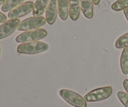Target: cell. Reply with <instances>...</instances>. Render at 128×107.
I'll list each match as a JSON object with an SVG mask.
<instances>
[{
    "mask_svg": "<svg viewBox=\"0 0 128 107\" xmlns=\"http://www.w3.org/2000/svg\"><path fill=\"white\" fill-rule=\"evenodd\" d=\"M49 48L50 46L47 43L36 41L21 44L18 46L17 51L20 54L35 55L47 51Z\"/></svg>",
    "mask_w": 128,
    "mask_h": 107,
    "instance_id": "obj_1",
    "label": "cell"
},
{
    "mask_svg": "<svg viewBox=\"0 0 128 107\" xmlns=\"http://www.w3.org/2000/svg\"><path fill=\"white\" fill-rule=\"evenodd\" d=\"M47 31L44 29L38 28L36 30L26 31L16 36L15 41L17 43H27L36 41L46 37Z\"/></svg>",
    "mask_w": 128,
    "mask_h": 107,
    "instance_id": "obj_2",
    "label": "cell"
},
{
    "mask_svg": "<svg viewBox=\"0 0 128 107\" xmlns=\"http://www.w3.org/2000/svg\"><path fill=\"white\" fill-rule=\"evenodd\" d=\"M46 18L43 16H32L28 18L20 23L17 27L18 31H30L38 29L46 24Z\"/></svg>",
    "mask_w": 128,
    "mask_h": 107,
    "instance_id": "obj_3",
    "label": "cell"
},
{
    "mask_svg": "<svg viewBox=\"0 0 128 107\" xmlns=\"http://www.w3.org/2000/svg\"><path fill=\"white\" fill-rule=\"evenodd\" d=\"M60 95L68 103L75 107H86L87 103L84 98L71 90L62 89L59 91Z\"/></svg>",
    "mask_w": 128,
    "mask_h": 107,
    "instance_id": "obj_4",
    "label": "cell"
},
{
    "mask_svg": "<svg viewBox=\"0 0 128 107\" xmlns=\"http://www.w3.org/2000/svg\"><path fill=\"white\" fill-rule=\"evenodd\" d=\"M112 93V88L111 86L98 88L88 93L84 98L88 102L101 101L110 97Z\"/></svg>",
    "mask_w": 128,
    "mask_h": 107,
    "instance_id": "obj_5",
    "label": "cell"
},
{
    "mask_svg": "<svg viewBox=\"0 0 128 107\" xmlns=\"http://www.w3.org/2000/svg\"><path fill=\"white\" fill-rule=\"evenodd\" d=\"M34 7V4L32 1L24 2L10 11L8 15V17L10 19H17L21 18L33 11Z\"/></svg>",
    "mask_w": 128,
    "mask_h": 107,
    "instance_id": "obj_6",
    "label": "cell"
},
{
    "mask_svg": "<svg viewBox=\"0 0 128 107\" xmlns=\"http://www.w3.org/2000/svg\"><path fill=\"white\" fill-rule=\"evenodd\" d=\"M20 22V19L17 18L10 19L2 23L0 25V40L8 37L14 32Z\"/></svg>",
    "mask_w": 128,
    "mask_h": 107,
    "instance_id": "obj_7",
    "label": "cell"
},
{
    "mask_svg": "<svg viewBox=\"0 0 128 107\" xmlns=\"http://www.w3.org/2000/svg\"><path fill=\"white\" fill-rule=\"evenodd\" d=\"M57 0H50L46 10V20L49 25H53L58 15Z\"/></svg>",
    "mask_w": 128,
    "mask_h": 107,
    "instance_id": "obj_8",
    "label": "cell"
},
{
    "mask_svg": "<svg viewBox=\"0 0 128 107\" xmlns=\"http://www.w3.org/2000/svg\"><path fill=\"white\" fill-rule=\"evenodd\" d=\"M81 6L80 0H70L69 1V13L71 19L76 21L80 17Z\"/></svg>",
    "mask_w": 128,
    "mask_h": 107,
    "instance_id": "obj_9",
    "label": "cell"
},
{
    "mask_svg": "<svg viewBox=\"0 0 128 107\" xmlns=\"http://www.w3.org/2000/svg\"><path fill=\"white\" fill-rule=\"evenodd\" d=\"M81 10L85 17L88 19L92 18L94 15L93 3L92 0H80Z\"/></svg>",
    "mask_w": 128,
    "mask_h": 107,
    "instance_id": "obj_10",
    "label": "cell"
},
{
    "mask_svg": "<svg viewBox=\"0 0 128 107\" xmlns=\"http://www.w3.org/2000/svg\"><path fill=\"white\" fill-rule=\"evenodd\" d=\"M58 11L62 21L67 20L69 15V0H57Z\"/></svg>",
    "mask_w": 128,
    "mask_h": 107,
    "instance_id": "obj_11",
    "label": "cell"
},
{
    "mask_svg": "<svg viewBox=\"0 0 128 107\" xmlns=\"http://www.w3.org/2000/svg\"><path fill=\"white\" fill-rule=\"evenodd\" d=\"M50 0H36L34 4L32 15L34 16H41L47 8Z\"/></svg>",
    "mask_w": 128,
    "mask_h": 107,
    "instance_id": "obj_12",
    "label": "cell"
},
{
    "mask_svg": "<svg viewBox=\"0 0 128 107\" xmlns=\"http://www.w3.org/2000/svg\"><path fill=\"white\" fill-rule=\"evenodd\" d=\"M121 71L122 74L126 75L128 74V47L124 48L122 51L120 59Z\"/></svg>",
    "mask_w": 128,
    "mask_h": 107,
    "instance_id": "obj_13",
    "label": "cell"
},
{
    "mask_svg": "<svg viewBox=\"0 0 128 107\" xmlns=\"http://www.w3.org/2000/svg\"><path fill=\"white\" fill-rule=\"evenodd\" d=\"M23 1H24V0H6L2 5L1 10L3 12L11 11L15 8V7H17L18 6L22 3Z\"/></svg>",
    "mask_w": 128,
    "mask_h": 107,
    "instance_id": "obj_14",
    "label": "cell"
},
{
    "mask_svg": "<svg viewBox=\"0 0 128 107\" xmlns=\"http://www.w3.org/2000/svg\"><path fill=\"white\" fill-rule=\"evenodd\" d=\"M128 46V33L120 36L115 43V47L118 49L124 48Z\"/></svg>",
    "mask_w": 128,
    "mask_h": 107,
    "instance_id": "obj_15",
    "label": "cell"
},
{
    "mask_svg": "<svg viewBox=\"0 0 128 107\" xmlns=\"http://www.w3.org/2000/svg\"><path fill=\"white\" fill-rule=\"evenodd\" d=\"M128 8V0H117L111 5V8L115 11H121Z\"/></svg>",
    "mask_w": 128,
    "mask_h": 107,
    "instance_id": "obj_16",
    "label": "cell"
},
{
    "mask_svg": "<svg viewBox=\"0 0 128 107\" xmlns=\"http://www.w3.org/2000/svg\"><path fill=\"white\" fill-rule=\"evenodd\" d=\"M117 96L125 107H128V94L120 91L117 93Z\"/></svg>",
    "mask_w": 128,
    "mask_h": 107,
    "instance_id": "obj_17",
    "label": "cell"
},
{
    "mask_svg": "<svg viewBox=\"0 0 128 107\" xmlns=\"http://www.w3.org/2000/svg\"><path fill=\"white\" fill-rule=\"evenodd\" d=\"M6 19H7V17H6V15L0 12V23L5 22L6 21Z\"/></svg>",
    "mask_w": 128,
    "mask_h": 107,
    "instance_id": "obj_18",
    "label": "cell"
},
{
    "mask_svg": "<svg viewBox=\"0 0 128 107\" xmlns=\"http://www.w3.org/2000/svg\"><path fill=\"white\" fill-rule=\"evenodd\" d=\"M123 86L128 94V80H125L123 81Z\"/></svg>",
    "mask_w": 128,
    "mask_h": 107,
    "instance_id": "obj_19",
    "label": "cell"
},
{
    "mask_svg": "<svg viewBox=\"0 0 128 107\" xmlns=\"http://www.w3.org/2000/svg\"><path fill=\"white\" fill-rule=\"evenodd\" d=\"M124 14L125 16H126V19H127L128 21V8H126L125 10H124Z\"/></svg>",
    "mask_w": 128,
    "mask_h": 107,
    "instance_id": "obj_20",
    "label": "cell"
},
{
    "mask_svg": "<svg viewBox=\"0 0 128 107\" xmlns=\"http://www.w3.org/2000/svg\"><path fill=\"white\" fill-rule=\"evenodd\" d=\"M100 1H101V0H92V3L94 4L95 5H98L100 3Z\"/></svg>",
    "mask_w": 128,
    "mask_h": 107,
    "instance_id": "obj_21",
    "label": "cell"
},
{
    "mask_svg": "<svg viewBox=\"0 0 128 107\" xmlns=\"http://www.w3.org/2000/svg\"><path fill=\"white\" fill-rule=\"evenodd\" d=\"M6 1V0H0V5H3V4L4 3V2Z\"/></svg>",
    "mask_w": 128,
    "mask_h": 107,
    "instance_id": "obj_22",
    "label": "cell"
},
{
    "mask_svg": "<svg viewBox=\"0 0 128 107\" xmlns=\"http://www.w3.org/2000/svg\"><path fill=\"white\" fill-rule=\"evenodd\" d=\"M0 54H1V46H0Z\"/></svg>",
    "mask_w": 128,
    "mask_h": 107,
    "instance_id": "obj_23",
    "label": "cell"
}]
</instances>
